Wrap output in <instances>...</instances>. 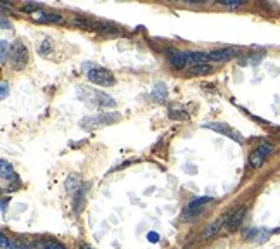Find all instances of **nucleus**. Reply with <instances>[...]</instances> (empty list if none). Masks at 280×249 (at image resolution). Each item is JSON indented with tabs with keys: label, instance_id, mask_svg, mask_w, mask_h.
<instances>
[{
	"label": "nucleus",
	"instance_id": "nucleus-1",
	"mask_svg": "<svg viewBox=\"0 0 280 249\" xmlns=\"http://www.w3.org/2000/svg\"><path fill=\"white\" fill-rule=\"evenodd\" d=\"M78 93H80V99L83 102H87V104L99 106V107H114L116 106V101L111 95H105L104 92H97V90L82 87L78 90Z\"/></svg>",
	"mask_w": 280,
	"mask_h": 249
},
{
	"label": "nucleus",
	"instance_id": "nucleus-2",
	"mask_svg": "<svg viewBox=\"0 0 280 249\" xmlns=\"http://www.w3.org/2000/svg\"><path fill=\"white\" fill-rule=\"evenodd\" d=\"M85 70L87 71V78H88L90 82L93 83V85H101V87H113L114 85V76L111 71H107L105 68H101V66H88V64H85Z\"/></svg>",
	"mask_w": 280,
	"mask_h": 249
},
{
	"label": "nucleus",
	"instance_id": "nucleus-3",
	"mask_svg": "<svg viewBox=\"0 0 280 249\" xmlns=\"http://www.w3.org/2000/svg\"><path fill=\"white\" fill-rule=\"evenodd\" d=\"M28 57H30V52H28V47L23 42H14L11 47V54H9V62L16 71H21L26 66Z\"/></svg>",
	"mask_w": 280,
	"mask_h": 249
},
{
	"label": "nucleus",
	"instance_id": "nucleus-4",
	"mask_svg": "<svg viewBox=\"0 0 280 249\" xmlns=\"http://www.w3.org/2000/svg\"><path fill=\"white\" fill-rule=\"evenodd\" d=\"M121 120L120 113H101L95 114V116H87L82 120V126L83 128H101V126H105V124H113L116 121Z\"/></svg>",
	"mask_w": 280,
	"mask_h": 249
},
{
	"label": "nucleus",
	"instance_id": "nucleus-5",
	"mask_svg": "<svg viewBox=\"0 0 280 249\" xmlns=\"http://www.w3.org/2000/svg\"><path fill=\"white\" fill-rule=\"evenodd\" d=\"M0 166H2V189H4V192L18 191L21 187V182L19 177L16 175V171L12 170V166L4 160L0 161Z\"/></svg>",
	"mask_w": 280,
	"mask_h": 249
},
{
	"label": "nucleus",
	"instance_id": "nucleus-6",
	"mask_svg": "<svg viewBox=\"0 0 280 249\" xmlns=\"http://www.w3.org/2000/svg\"><path fill=\"white\" fill-rule=\"evenodd\" d=\"M275 151V147H273L272 144H268V142H263V144L260 145L258 149H254L253 154L249 156V163H251V166L253 168H260L261 164L264 163V160L268 158L272 152Z\"/></svg>",
	"mask_w": 280,
	"mask_h": 249
},
{
	"label": "nucleus",
	"instance_id": "nucleus-7",
	"mask_svg": "<svg viewBox=\"0 0 280 249\" xmlns=\"http://www.w3.org/2000/svg\"><path fill=\"white\" fill-rule=\"evenodd\" d=\"M202 128L214 130V132L222 133V135L235 140L237 144H242V142H244V139H242L241 133H239L237 130H233L232 126H228V124H225V123H204V124H202Z\"/></svg>",
	"mask_w": 280,
	"mask_h": 249
},
{
	"label": "nucleus",
	"instance_id": "nucleus-8",
	"mask_svg": "<svg viewBox=\"0 0 280 249\" xmlns=\"http://www.w3.org/2000/svg\"><path fill=\"white\" fill-rule=\"evenodd\" d=\"M210 202H213V199L211 197H197V199H194V201H191L189 204H187V208H185V211H183V218H192V216H195V214H199L202 210H204V206L206 204H210Z\"/></svg>",
	"mask_w": 280,
	"mask_h": 249
},
{
	"label": "nucleus",
	"instance_id": "nucleus-9",
	"mask_svg": "<svg viewBox=\"0 0 280 249\" xmlns=\"http://www.w3.org/2000/svg\"><path fill=\"white\" fill-rule=\"evenodd\" d=\"M239 52H241L239 47H225V49H216V51L210 52V54H208V59H210V61L223 62V61H228V59L235 57Z\"/></svg>",
	"mask_w": 280,
	"mask_h": 249
},
{
	"label": "nucleus",
	"instance_id": "nucleus-10",
	"mask_svg": "<svg viewBox=\"0 0 280 249\" xmlns=\"http://www.w3.org/2000/svg\"><path fill=\"white\" fill-rule=\"evenodd\" d=\"M99 31V33H104V35H118L120 33V28L113 23H107V21H92L90 19V31Z\"/></svg>",
	"mask_w": 280,
	"mask_h": 249
},
{
	"label": "nucleus",
	"instance_id": "nucleus-11",
	"mask_svg": "<svg viewBox=\"0 0 280 249\" xmlns=\"http://www.w3.org/2000/svg\"><path fill=\"white\" fill-rule=\"evenodd\" d=\"M166 57L170 61V64L176 70H182L187 64V54L185 52H180L176 49H168L166 51Z\"/></svg>",
	"mask_w": 280,
	"mask_h": 249
},
{
	"label": "nucleus",
	"instance_id": "nucleus-12",
	"mask_svg": "<svg viewBox=\"0 0 280 249\" xmlns=\"http://www.w3.org/2000/svg\"><path fill=\"white\" fill-rule=\"evenodd\" d=\"M66 189H68V192H70V194H73V196L82 194V192H83V180H82V177L76 175V173H73V175L68 177Z\"/></svg>",
	"mask_w": 280,
	"mask_h": 249
},
{
	"label": "nucleus",
	"instance_id": "nucleus-13",
	"mask_svg": "<svg viewBox=\"0 0 280 249\" xmlns=\"http://www.w3.org/2000/svg\"><path fill=\"white\" fill-rule=\"evenodd\" d=\"M244 214H245V208L244 206L237 208V210L233 211V213L228 216V220H227V227H228L230 230L239 229L242 223V220H244Z\"/></svg>",
	"mask_w": 280,
	"mask_h": 249
},
{
	"label": "nucleus",
	"instance_id": "nucleus-14",
	"mask_svg": "<svg viewBox=\"0 0 280 249\" xmlns=\"http://www.w3.org/2000/svg\"><path fill=\"white\" fill-rule=\"evenodd\" d=\"M33 19L35 21H40V23H62L64 18L55 12H43V11H38L33 14Z\"/></svg>",
	"mask_w": 280,
	"mask_h": 249
},
{
	"label": "nucleus",
	"instance_id": "nucleus-15",
	"mask_svg": "<svg viewBox=\"0 0 280 249\" xmlns=\"http://www.w3.org/2000/svg\"><path fill=\"white\" fill-rule=\"evenodd\" d=\"M151 95H152V99H154V101L164 102V101H166V97H168L166 85H164V83H156L154 89H152V92H151Z\"/></svg>",
	"mask_w": 280,
	"mask_h": 249
},
{
	"label": "nucleus",
	"instance_id": "nucleus-16",
	"mask_svg": "<svg viewBox=\"0 0 280 249\" xmlns=\"http://www.w3.org/2000/svg\"><path fill=\"white\" fill-rule=\"evenodd\" d=\"M206 59H208V54H204V52H187V62H192L194 66L204 64Z\"/></svg>",
	"mask_w": 280,
	"mask_h": 249
},
{
	"label": "nucleus",
	"instance_id": "nucleus-17",
	"mask_svg": "<svg viewBox=\"0 0 280 249\" xmlns=\"http://www.w3.org/2000/svg\"><path fill=\"white\" fill-rule=\"evenodd\" d=\"M168 116H170L171 120H176V121H187L191 118L185 109H175V107L168 109Z\"/></svg>",
	"mask_w": 280,
	"mask_h": 249
},
{
	"label": "nucleus",
	"instance_id": "nucleus-18",
	"mask_svg": "<svg viewBox=\"0 0 280 249\" xmlns=\"http://www.w3.org/2000/svg\"><path fill=\"white\" fill-rule=\"evenodd\" d=\"M211 71H213V66L211 64H197V66H192L191 70H189V73L192 74V76H201V74H210Z\"/></svg>",
	"mask_w": 280,
	"mask_h": 249
},
{
	"label": "nucleus",
	"instance_id": "nucleus-19",
	"mask_svg": "<svg viewBox=\"0 0 280 249\" xmlns=\"http://www.w3.org/2000/svg\"><path fill=\"white\" fill-rule=\"evenodd\" d=\"M268 235H270V232H266V230H249L247 232V237L251 239V241H256V242L266 241Z\"/></svg>",
	"mask_w": 280,
	"mask_h": 249
},
{
	"label": "nucleus",
	"instance_id": "nucleus-20",
	"mask_svg": "<svg viewBox=\"0 0 280 249\" xmlns=\"http://www.w3.org/2000/svg\"><path fill=\"white\" fill-rule=\"evenodd\" d=\"M222 223H223L222 218H218V220H214L213 223H210V227L204 230V237H213L214 233L220 232V229H222Z\"/></svg>",
	"mask_w": 280,
	"mask_h": 249
},
{
	"label": "nucleus",
	"instance_id": "nucleus-21",
	"mask_svg": "<svg viewBox=\"0 0 280 249\" xmlns=\"http://www.w3.org/2000/svg\"><path fill=\"white\" fill-rule=\"evenodd\" d=\"M11 43L7 42V40H0V62L2 64H5V61H7L9 54H11Z\"/></svg>",
	"mask_w": 280,
	"mask_h": 249
},
{
	"label": "nucleus",
	"instance_id": "nucleus-22",
	"mask_svg": "<svg viewBox=\"0 0 280 249\" xmlns=\"http://www.w3.org/2000/svg\"><path fill=\"white\" fill-rule=\"evenodd\" d=\"M52 49H54V40L47 36V38H43V42L40 43L38 52H40V55H49V54H51Z\"/></svg>",
	"mask_w": 280,
	"mask_h": 249
},
{
	"label": "nucleus",
	"instance_id": "nucleus-23",
	"mask_svg": "<svg viewBox=\"0 0 280 249\" xmlns=\"http://www.w3.org/2000/svg\"><path fill=\"white\" fill-rule=\"evenodd\" d=\"M40 248L42 249H66L61 242H57V241H43L42 244H40Z\"/></svg>",
	"mask_w": 280,
	"mask_h": 249
},
{
	"label": "nucleus",
	"instance_id": "nucleus-24",
	"mask_svg": "<svg viewBox=\"0 0 280 249\" xmlns=\"http://www.w3.org/2000/svg\"><path fill=\"white\" fill-rule=\"evenodd\" d=\"M0 246H2V249H14V241L7 239V235L2 233V235H0Z\"/></svg>",
	"mask_w": 280,
	"mask_h": 249
},
{
	"label": "nucleus",
	"instance_id": "nucleus-25",
	"mask_svg": "<svg viewBox=\"0 0 280 249\" xmlns=\"http://www.w3.org/2000/svg\"><path fill=\"white\" fill-rule=\"evenodd\" d=\"M218 4L225 5V7H241L244 2H242V0H220Z\"/></svg>",
	"mask_w": 280,
	"mask_h": 249
},
{
	"label": "nucleus",
	"instance_id": "nucleus-26",
	"mask_svg": "<svg viewBox=\"0 0 280 249\" xmlns=\"http://www.w3.org/2000/svg\"><path fill=\"white\" fill-rule=\"evenodd\" d=\"M261 61V55H249V59H244L242 64H249V62H260Z\"/></svg>",
	"mask_w": 280,
	"mask_h": 249
},
{
	"label": "nucleus",
	"instance_id": "nucleus-27",
	"mask_svg": "<svg viewBox=\"0 0 280 249\" xmlns=\"http://www.w3.org/2000/svg\"><path fill=\"white\" fill-rule=\"evenodd\" d=\"M2 99H7V82H2Z\"/></svg>",
	"mask_w": 280,
	"mask_h": 249
},
{
	"label": "nucleus",
	"instance_id": "nucleus-28",
	"mask_svg": "<svg viewBox=\"0 0 280 249\" xmlns=\"http://www.w3.org/2000/svg\"><path fill=\"white\" fill-rule=\"evenodd\" d=\"M147 237H149V241H151V242H158V233H156V232H151Z\"/></svg>",
	"mask_w": 280,
	"mask_h": 249
},
{
	"label": "nucleus",
	"instance_id": "nucleus-29",
	"mask_svg": "<svg viewBox=\"0 0 280 249\" xmlns=\"http://www.w3.org/2000/svg\"><path fill=\"white\" fill-rule=\"evenodd\" d=\"M5 208H7V199H4V201H2V213L5 211Z\"/></svg>",
	"mask_w": 280,
	"mask_h": 249
},
{
	"label": "nucleus",
	"instance_id": "nucleus-30",
	"mask_svg": "<svg viewBox=\"0 0 280 249\" xmlns=\"http://www.w3.org/2000/svg\"><path fill=\"white\" fill-rule=\"evenodd\" d=\"M82 249H92V248H90V246H85V244H83V246H82Z\"/></svg>",
	"mask_w": 280,
	"mask_h": 249
}]
</instances>
